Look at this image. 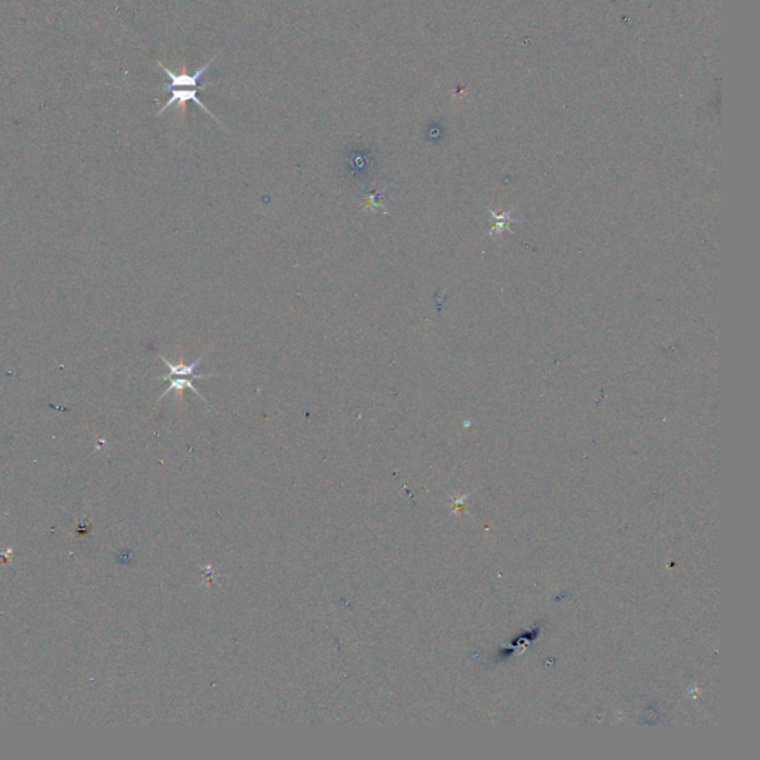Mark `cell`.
<instances>
[{
	"label": "cell",
	"instance_id": "obj_1",
	"mask_svg": "<svg viewBox=\"0 0 760 760\" xmlns=\"http://www.w3.org/2000/svg\"><path fill=\"white\" fill-rule=\"evenodd\" d=\"M219 57V54H215L212 58H210L207 63L202 64L198 70H194L193 73H188L186 70V66H183L181 71H179V73H176V71L170 70L167 66H163L161 61H158V64L161 66V69L165 71V75L168 76L170 82L165 85L162 87L161 91L165 92L167 89H172V88H201L203 89L205 88V82H203V78L205 75L208 73L211 66L214 64L215 58Z\"/></svg>",
	"mask_w": 760,
	"mask_h": 760
},
{
	"label": "cell",
	"instance_id": "obj_4",
	"mask_svg": "<svg viewBox=\"0 0 760 760\" xmlns=\"http://www.w3.org/2000/svg\"><path fill=\"white\" fill-rule=\"evenodd\" d=\"M207 354H208V351H205V354H202L199 358H197V361H193L192 364H184L181 358H180V363L174 364V363L168 361V359H167L165 356H163V355H159V356H161L162 361L165 363V365H167L168 370H170L168 376H183V377L190 376V377H194V379H215L217 376H214V374H194V372H197V368L201 365L203 356L207 355Z\"/></svg>",
	"mask_w": 760,
	"mask_h": 760
},
{
	"label": "cell",
	"instance_id": "obj_2",
	"mask_svg": "<svg viewBox=\"0 0 760 760\" xmlns=\"http://www.w3.org/2000/svg\"><path fill=\"white\" fill-rule=\"evenodd\" d=\"M199 89H201V88H192V89H188V88H172V89H167L165 92H170V98H168V101L165 102V105H163V106L161 107V110L156 113V116L163 115V113H165V111L170 110V109H172V107H174V109H180L181 111H184V106H186V102H188V101H192V102H194V105H197L202 111H205V113H207V115H210L211 119H214L215 122L220 123V120H219L217 118H215L214 113H212L208 107H205L203 102L199 100V97H198V91H199ZM220 125H221V123H220Z\"/></svg>",
	"mask_w": 760,
	"mask_h": 760
},
{
	"label": "cell",
	"instance_id": "obj_3",
	"mask_svg": "<svg viewBox=\"0 0 760 760\" xmlns=\"http://www.w3.org/2000/svg\"><path fill=\"white\" fill-rule=\"evenodd\" d=\"M161 380H168L170 386L165 389V391H163V392L159 395L158 401H162V399L165 398L168 394H171V392L177 395V399H181V398H183L184 389H190V391H193L194 394H197V395L202 399L203 403H207V399H205L203 395L199 392V389L193 385V380H194L193 377H192V379H186V377H183V376H168V374H165V376H162V377H161Z\"/></svg>",
	"mask_w": 760,
	"mask_h": 760
}]
</instances>
